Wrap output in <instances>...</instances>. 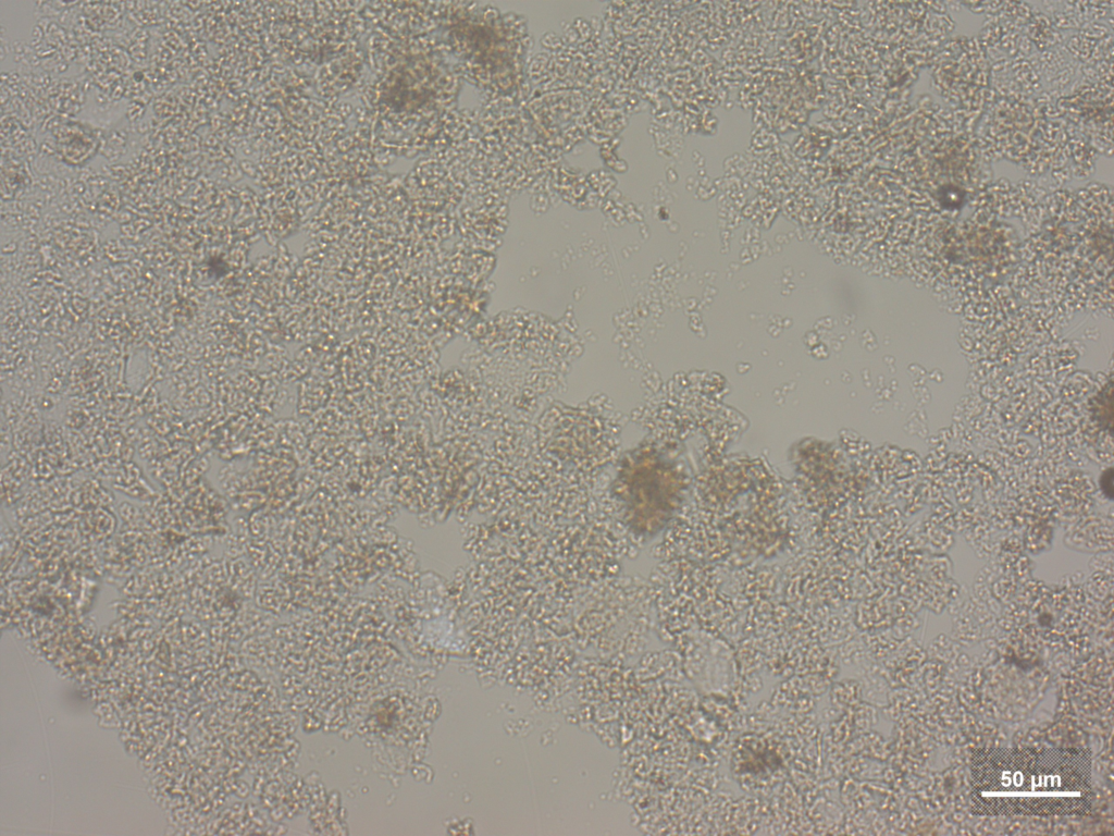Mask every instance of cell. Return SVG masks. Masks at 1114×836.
<instances>
[{
  "label": "cell",
  "instance_id": "obj_1",
  "mask_svg": "<svg viewBox=\"0 0 1114 836\" xmlns=\"http://www.w3.org/2000/svg\"><path fill=\"white\" fill-rule=\"evenodd\" d=\"M977 815H1075L1092 803L1091 760L1077 749H986L971 759Z\"/></svg>",
  "mask_w": 1114,
  "mask_h": 836
},
{
  "label": "cell",
  "instance_id": "obj_2",
  "mask_svg": "<svg viewBox=\"0 0 1114 836\" xmlns=\"http://www.w3.org/2000/svg\"><path fill=\"white\" fill-rule=\"evenodd\" d=\"M1112 479H1113V471H1112V469H1109V470L1103 472V475L1101 477V480H1100L1101 488L1104 491V494H1106L1109 497H1112V495H1113Z\"/></svg>",
  "mask_w": 1114,
  "mask_h": 836
}]
</instances>
